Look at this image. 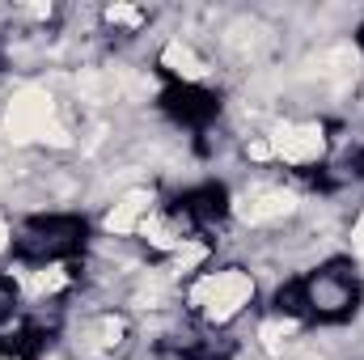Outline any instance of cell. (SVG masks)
<instances>
[{
    "label": "cell",
    "instance_id": "8",
    "mask_svg": "<svg viewBox=\"0 0 364 360\" xmlns=\"http://www.w3.org/2000/svg\"><path fill=\"white\" fill-rule=\"evenodd\" d=\"M140 229L153 238V246H161V250H170V246H178V233L166 225V221H157L153 212H149V221H140Z\"/></svg>",
    "mask_w": 364,
    "mask_h": 360
},
{
    "label": "cell",
    "instance_id": "9",
    "mask_svg": "<svg viewBox=\"0 0 364 360\" xmlns=\"http://www.w3.org/2000/svg\"><path fill=\"white\" fill-rule=\"evenodd\" d=\"M106 21H114V26H136V21H140V9H132V4H110V9H106Z\"/></svg>",
    "mask_w": 364,
    "mask_h": 360
},
{
    "label": "cell",
    "instance_id": "5",
    "mask_svg": "<svg viewBox=\"0 0 364 360\" xmlns=\"http://www.w3.org/2000/svg\"><path fill=\"white\" fill-rule=\"evenodd\" d=\"M144 212H153V195H149V191H127V195L110 208L106 229H110V233H132V229H140Z\"/></svg>",
    "mask_w": 364,
    "mask_h": 360
},
{
    "label": "cell",
    "instance_id": "13",
    "mask_svg": "<svg viewBox=\"0 0 364 360\" xmlns=\"http://www.w3.org/2000/svg\"><path fill=\"white\" fill-rule=\"evenodd\" d=\"M356 250L364 255V216H360V225H356Z\"/></svg>",
    "mask_w": 364,
    "mask_h": 360
},
{
    "label": "cell",
    "instance_id": "10",
    "mask_svg": "<svg viewBox=\"0 0 364 360\" xmlns=\"http://www.w3.org/2000/svg\"><path fill=\"white\" fill-rule=\"evenodd\" d=\"M292 331H296V322H288V318H284V322H267V327H263V339H267V348H279V339L292 335Z\"/></svg>",
    "mask_w": 364,
    "mask_h": 360
},
{
    "label": "cell",
    "instance_id": "3",
    "mask_svg": "<svg viewBox=\"0 0 364 360\" xmlns=\"http://www.w3.org/2000/svg\"><path fill=\"white\" fill-rule=\"evenodd\" d=\"M233 212H237L242 225H272V221H284V216L296 212V195L284 191V186H255V191L237 195Z\"/></svg>",
    "mask_w": 364,
    "mask_h": 360
},
{
    "label": "cell",
    "instance_id": "7",
    "mask_svg": "<svg viewBox=\"0 0 364 360\" xmlns=\"http://www.w3.org/2000/svg\"><path fill=\"white\" fill-rule=\"evenodd\" d=\"M21 280H26V288H30V292H55V288H64V284H68V271H64V268H47V271H38V275H30V271H26Z\"/></svg>",
    "mask_w": 364,
    "mask_h": 360
},
{
    "label": "cell",
    "instance_id": "6",
    "mask_svg": "<svg viewBox=\"0 0 364 360\" xmlns=\"http://www.w3.org/2000/svg\"><path fill=\"white\" fill-rule=\"evenodd\" d=\"M161 64L170 68V73H178L186 81H195V77H203V60L186 47V43H166V51H161Z\"/></svg>",
    "mask_w": 364,
    "mask_h": 360
},
{
    "label": "cell",
    "instance_id": "1",
    "mask_svg": "<svg viewBox=\"0 0 364 360\" xmlns=\"http://www.w3.org/2000/svg\"><path fill=\"white\" fill-rule=\"evenodd\" d=\"M55 127V102L51 93L38 90V85H26V90L13 93L9 110H4V136L13 144H26V140H38Z\"/></svg>",
    "mask_w": 364,
    "mask_h": 360
},
{
    "label": "cell",
    "instance_id": "2",
    "mask_svg": "<svg viewBox=\"0 0 364 360\" xmlns=\"http://www.w3.org/2000/svg\"><path fill=\"white\" fill-rule=\"evenodd\" d=\"M250 292H255V280L246 271H216V275H203L191 288V305H199L208 318L225 322L250 301Z\"/></svg>",
    "mask_w": 364,
    "mask_h": 360
},
{
    "label": "cell",
    "instance_id": "11",
    "mask_svg": "<svg viewBox=\"0 0 364 360\" xmlns=\"http://www.w3.org/2000/svg\"><path fill=\"white\" fill-rule=\"evenodd\" d=\"M195 263H203V246H186V250H178V271L195 268Z\"/></svg>",
    "mask_w": 364,
    "mask_h": 360
},
{
    "label": "cell",
    "instance_id": "4",
    "mask_svg": "<svg viewBox=\"0 0 364 360\" xmlns=\"http://www.w3.org/2000/svg\"><path fill=\"white\" fill-rule=\"evenodd\" d=\"M272 153L284 157V162H296V166L301 162H318L326 153V136H322L318 123H284L272 136Z\"/></svg>",
    "mask_w": 364,
    "mask_h": 360
},
{
    "label": "cell",
    "instance_id": "14",
    "mask_svg": "<svg viewBox=\"0 0 364 360\" xmlns=\"http://www.w3.org/2000/svg\"><path fill=\"white\" fill-rule=\"evenodd\" d=\"M4 238H9V229H4V221H0V250H4Z\"/></svg>",
    "mask_w": 364,
    "mask_h": 360
},
{
    "label": "cell",
    "instance_id": "12",
    "mask_svg": "<svg viewBox=\"0 0 364 360\" xmlns=\"http://www.w3.org/2000/svg\"><path fill=\"white\" fill-rule=\"evenodd\" d=\"M250 157H255V162H267V157H275V153H272V140H250Z\"/></svg>",
    "mask_w": 364,
    "mask_h": 360
}]
</instances>
